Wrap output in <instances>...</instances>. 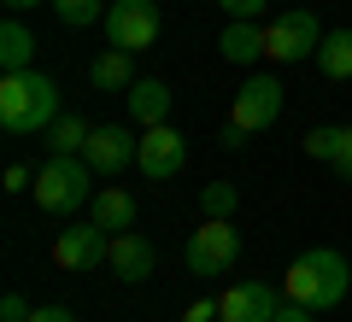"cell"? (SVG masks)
I'll return each instance as SVG.
<instances>
[{
	"label": "cell",
	"instance_id": "obj_20",
	"mask_svg": "<svg viewBox=\"0 0 352 322\" xmlns=\"http://www.w3.org/2000/svg\"><path fill=\"white\" fill-rule=\"evenodd\" d=\"M88 135H94V129H82V117H59V124L47 129V152H82Z\"/></svg>",
	"mask_w": 352,
	"mask_h": 322
},
{
	"label": "cell",
	"instance_id": "obj_6",
	"mask_svg": "<svg viewBox=\"0 0 352 322\" xmlns=\"http://www.w3.org/2000/svg\"><path fill=\"white\" fill-rule=\"evenodd\" d=\"M159 41V0H112L106 6V47L147 53Z\"/></svg>",
	"mask_w": 352,
	"mask_h": 322
},
{
	"label": "cell",
	"instance_id": "obj_15",
	"mask_svg": "<svg viewBox=\"0 0 352 322\" xmlns=\"http://www.w3.org/2000/svg\"><path fill=\"white\" fill-rule=\"evenodd\" d=\"M135 53H124V47H106L100 59L88 65V88H94V94H129V88H135Z\"/></svg>",
	"mask_w": 352,
	"mask_h": 322
},
{
	"label": "cell",
	"instance_id": "obj_30",
	"mask_svg": "<svg viewBox=\"0 0 352 322\" xmlns=\"http://www.w3.org/2000/svg\"><path fill=\"white\" fill-rule=\"evenodd\" d=\"M30 6H36V0H6V12H30Z\"/></svg>",
	"mask_w": 352,
	"mask_h": 322
},
{
	"label": "cell",
	"instance_id": "obj_1",
	"mask_svg": "<svg viewBox=\"0 0 352 322\" xmlns=\"http://www.w3.org/2000/svg\"><path fill=\"white\" fill-rule=\"evenodd\" d=\"M59 124V82L41 71H12L0 76V129L6 135H47Z\"/></svg>",
	"mask_w": 352,
	"mask_h": 322
},
{
	"label": "cell",
	"instance_id": "obj_11",
	"mask_svg": "<svg viewBox=\"0 0 352 322\" xmlns=\"http://www.w3.org/2000/svg\"><path fill=\"white\" fill-rule=\"evenodd\" d=\"M282 310V299L264 281H235L223 299H217V322H270Z\"/></svg>",
	"mask_w": 352,
	"mask_h": 322
},
{
	"label": "cell",
	"instance_id": "obj_2",
	"mask_svg": "<svg viewBox=\"0 0 352 322\" xmlns=\"http://www.w3.org/2000/svg\"><path fill=\"white\" fill-rule=\"evenodd\" d=\"M346 258H340L335 246H311L300 252V258L288 264V275H282V293L294 299V305H311V310H335L340 299H346Z\"/></svg>",
	"mask_w": 352,
	"mask_h": 322
},
{
	"label": "cell",
	"instance_id": "obj_28",
	"mask_svg": "<svg viewBox=\"0 0 352 322\" xmlns=\"http://www.w3.org/2000/svg\"><path fill=\"white\" fill-rule=\"evenodd\" d=\"M30 322H76V317L65 305H36V310H30Z\"/></svg>",
	"mask_w": 352,
	"mask_h": 322
},
{
	"label": "cell",
	"instance_id": "obj_18",
	"mask_svg": "<svg viewBox=\"0 0 352 322\" xmlns=\"http://www.w3.org/2000/svg\"><path fill=\"white\" fill-rule=\"evenodd\" d=\"M317 71L329 82H352V30H329L323 47H317Z\"/></svg>",
	"mask_w": 352,
	"mask_h": 322
},
{
	"label": "cell",
	"instance_id": "obj_24",
	"mask_svg": "<svg viewBox=\"0 0 352 322\" xmlns=\"http://www.w3.org/2000/svg\"><path fill=\"white\" fill-rule=\"evenodd\" d=\"M217 6H223L229 18H247V24H252V18H258L264 6H270V0H217Z\"/></svg>",
	"mask_w": 352,
	"mask_h": 322
},
{
	"label": "cell",
	"instance_id": "obj_17",
	"mask_svg": "<svg viewBox=\"0 0 352 322\" xmlns=\"http://www.w3.org/2000/svg\"><path fill=\"white\" fill-rule=\"evenodd\" d=\"M217 53H223L229 65H252L264 53V30H252L247 18H229L223 24V41H217Z\"/></svg>",
	"mask_w": 352,
	"mask_h": 322
},
{
	"label": "cell",
	"instance_id": "obj_22",
	"mask_svg": "<svg viewBox=\"0 0 352 322\" xmlns=\"http://www.w3.org/2000/svg\"><path fill=\"white\" fill-rule=\"evenodd\" d=\"M300 147H305V159H323V164H329V159H335V147H340V129H335V124H323V129H311Z\"/></svg>",
	"mask_w": 352,
	"mask_h": 322
},
{
	"label": "cell",
	"instance_id": "obj_16",
	"mask_svg": "<svg viewBox=\"0 0 352 322\" xmlns=\"http://www.w3.org/2000/svg\"><path fill=\"white\" fill-rule=\"evenodd\" d=\"M0 71H6V76H12V71H36V36H30L18 18L0 24Z\"/></svg>",
	"mask_w": 352,
	"mask_h": 322
},
{
	"label": "cell",
	"instance_id": "obj_4",
	"mask_svg": "<svg viewBox=\"0 0 352 322\" xmlns=\"http://www.w3.org/2000/svg\"><path fill=\"white\" fill-rule=\"evenodd\" d=\"M235 258H241V235H235L229 217H206V223L188 235V246H182V264H188L194 275H206V281L223 275Z\"/></svg>",
	"mask_w": 352,
	"mask_h": 322
},
{
	"label": "cell",
	"instance_id": "obj_19",
	"mask_svg": "<svg viewBox=\"0 0 352 322\" xmlns=\"http://www.w3.org/2000/svg\"><path fill=\"white\" fill-rule=\"evenodd\" d=\"M47 6L59 12V24H71V30L106 24V6H100V0H47Z\"/></svg>",
	"mask_w": 352,
	"mask_h": 322
},
{
	"label": "cell",
	"instance_id": "obj_13",
	"mask_svg": "<svg viewBox=\"0 0 352 322\" xmlns=\"http://www.w3.org/2000/svg\"><path fill=\"white\" fill-rule=\"evenodd\" d=\"M88 223H100L106 235H129L135 229V194L129 187H100L88 199Z\"/></svg>",
	"mask_w": 352,
	"mask_h": 322
},
{
	"label": "cell",
	"instance_id": "obj_7",
	"mask_svg": "<svg viewBox=\"0 0 352 322\" xmlns=\"http://www.w3.org/2000/svg\"><path fill=\"white\" fill-rule=\"evenodd\" d=\"M276 117H282V82L276 76H247V82L235 88V100H229V129L258 135V129H270Z\"/></svg>",
	"mask_w": 352,
	"mask_h": 322
},
{
	"label": "cell",
	"instance_id": "obj_12",
	"mask_svg": "<svg viewBox=\"0 0 352 322\" xmlns=\"http://www.w3.org/2000/svg\"><path fill=\"white\" fill-rule=\"evenodd\" d=\"M106 264H112V275H118V281H129V287L147 281V275H153V240L135 235V229H129V235H112Z\"/></svg>",
	"mask_w": 352,
	"mask_h": 322
},
{
	"label": "cell",
	"instance_id": "obj_5",
	"mask_svg": "<svg viewBox=\"0 0 352 322\" xmlns=\"http://www.w3.org/2000/svg\"><path fill=\"white\" fill-rule=\"evenodd\" d=\"M323 36H329V30H317V12L294 6V12L270 18V30H264V53H270L276 65H300V59H311V53L323 47Z\"/></svg>",
	"mask_w": 352,
	"mask_h": 322
},
{
	"label": "cell",
	"instance_id": "obj_26",
	"mask_svg": "<svg viewBox=\"0 0 352 322\" xmlns=\"http://www.w3.org/2000/svg\"><path fill=\"white\" fill-rule=\"evenodd\" d=\"M182 322H217V299H194V305L182 310Z\"/></svg>",
	"mask_w": 352,
	"mask_h": 322
},
{
	"label": "cell",
	"instance_id": "obj_14",
	"mask_svg": "<svg viewBox=\"0 0 352 322\" xmlns=\"http://www.w3.org/2000/svg\"><path fill=\"white\" fill-rule=\"evenodd\" d=\"M129 124H141V129H153V124H164L170 117V88L159 82V76H135V88H129Z\"/></svg>",
	"mask_w": 352,
	"mask_h": 322
},
{
	"label": "cell",
	"instance_id": "obj_3",
	"mask_svg": "<svg viewBox=\"0 0 352 322\" xmlns=\"http://www.w3.org/2000/svg\"><path fill=\"white\" fill-rule=\"evenodd\" d=\"M94 194H100V187H94V170H88L82 152H53V159L36 170V205L53 211V217L82 211Z\"/></svg>",
	"mask_w": 352,
	"mask_h": 322
},
{
	"label": "cell",
	"instance_id": "obj_23",
	"mask_svg": "<svg viewBox=\"0 0 352 322\" xmlns=\"http://www.w3.org/2000/svg\"><path fill=\"white\" fill-rule=\"evenodd\" d=\"M329 170H335L340 182H352V129H340V147H335V159H329Z\"/></svg>",
	"mask_w": 352,
	"mask_h": 322
},
{
	"label": "cell",
	"instance_id": "obj_10",
	"mask_svg": "<svg viewBox=\"0 0 352 322\" xmlns=\"http://www.w3.org/2000/svg\"><path fill=\"white\" fill-rule=\"evenodd\" d=\"M135 147H141V141H129V129H124V124H100L94 135H88L82 159H88V170H94V176H118V170H129Z\"/></svg>",
	"mask_w": 352,
	"mask_h": 322
},
{
	"label": "cell",
	"instance_id": "obj_29",
	"mask_svg": "<svg viewBox=\"0 0 352 322\" xmlns=\"http://www.w3.org/2000/svg\"><path fill=\"white\" fill-rule=\"evenodd\" d=\"M30 187V164H6V194H24Z\"/></svg>",
	"mask_w": 352,
	"mask_h": 322
},
{
	"label": "cell",
	"instance_id": "obj_27",
	"mask_svg": "<svg viewBox=\"0 0 352 322\" xmlns=\"http://www.w3.org/2000/svg\"><path fill=\"white\" fill-rule=\"evenodd\" d=\"M270 322H317V310H311V305H294V299H288V305H282Z\"/></svg>",
	"mask_w": 352,
	"mask_h": 322
},
{
	"label": "cell",
	"instance_id": "obj_21",
	"mask_svg": "<svg viewBox=\"0 0 352 322\" xmlns=\"http://www.w3.org/2000/svg\"><path fill=\"white\" fill-rule=\"evenodd\" d=\"M235 182H212V187H206V194H200V205H206V217H235Z\"/></svg>",
	"mask_w": 352,
	"mask_h": 322
},
{
	"label": "cell",
	"instance_id": "obj_9",
	"mask_svg": "<svg viewBox=\"0 0 352 322\" xmlns=\"http://www.w3.org/2000/svg\"><path fill=\"white\" fill-rule=\"evenodd\" d=\"M106 252H112V235L100 223H76L53 235V264L59 270H94V264H106Z\"/></svg>",
	"mask_w": 352,
	"mask_h": 322
},
{
	"label": "cell",
	"instance_id": "obj_8",
	"mask_svg": "<svg viewBox=\"0 0 352 322\" xmlns=\"http://www.w3.org/2000/svg\"><path fill=\"white\" fill-rule=\"evenodd\" d=\"M188 164V141H182V129L170 124H153L141 129V147H135V170L147 176V182H170L176 170Z\"/></svg>",
	"mask_w": 352,
	"mask_h": 322
},
{
	"label": "cell",
	"instance_id": "obj_25",
	"mask_svg": "<svg viewBox=\"0 0 352 322\" xmlns=\"http://www.w3.org/2000/svg\"><path fill=\"white\" fill-rule=\"evenodd\" d=\"M0 322H30V305H24V293H6V299H0Z\"/></svg>",
	"mask_w": 352,
	"mask_h": 322
}]
</instances>
